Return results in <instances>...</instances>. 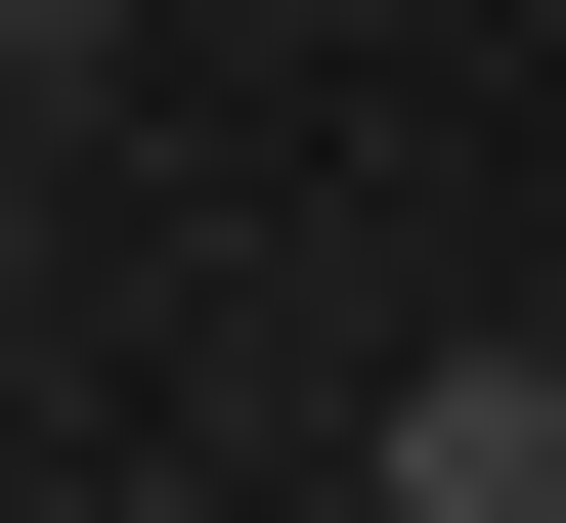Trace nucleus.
Returning <instances> with one entry per match:
<instances>
[{
	"label": "nucleus",
	"instance_id": "2",
	"mask_svg": "<svg viewBox=\"0 0 566 523\" xmlns=\"http://www.w3.org/2000/svg\"><path fill=\"white\" fill-rule=\"evenodd\" d=\"M0 44H44V0H0Z\"/></svg>",
	"mask_w": 566,
	"mask_h": 523
},
{
	"label": "nucleus",
	"instance_id": "1",
	"mask_svg": "<svg viewBox=\"0 0 566 523\" xmlns=\"http://www.w3.org/2000/svg\"><path fill=\"white\" fill-rule=\"evenodd\" d=\"M349 523H566V349H436L392 437H349Z\"/></svg>",
	"mask_w": 566,
	"mask_h": 523
}]
</instances>
